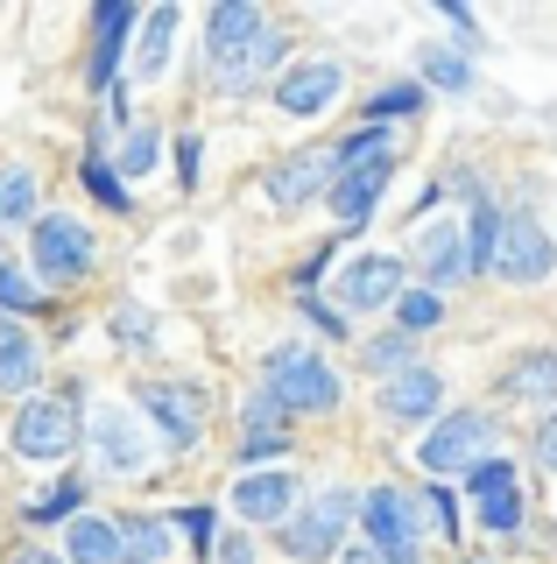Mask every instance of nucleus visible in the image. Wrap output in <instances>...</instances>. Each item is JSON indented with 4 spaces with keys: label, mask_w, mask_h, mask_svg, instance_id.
I'll list each match as a JSON object with an SVG mask.
<instances>
[{
    "label": "nucleus",
    "mask_w": 557,
    "mask_h": 564,
    "mask_svg": "<svg viewBox=\"0 0 557 564\" xmlns=\"http://www.w3.org/2000/svg\"><path fill=\"white\" fill-rule=\"evenodd\" d=\"M297 304H304V317H310V325L325 332V339H346V311H332V304H318V296H297Z\"/></svg>",
    "instance_id": "obj_40"
},
{
    "label": "nucleus",
    "mask_w": 557,
    "mask_h": 564,
    "mask_svg": "<svg viewBox=\"0 0 557 564\" xmlns=\"http://www.w3.org/2000/svg\"><path fill=\"white\" fill-rule=\"evenodd\" d=\"M550 269H557L550 234L529 212H509V219H501V247H494V275L515 282V290H536V282H550Z\"/></svg>",
    "instance_id": "obj_7"
},
{
    "label": "nucleus",
    "mask_w": 557,
    "mask_h": 564,
    "mask_svg": "<svg viewBox=\"0 0 557 564\" xmlns=\"http://www.w3.org/2000/svg\"><path fill=\"white\" fill-rule=\"evenodd\" d=\"M177 522H184V536H190V543H198V557H212V551H219V543H212V529H219V508H212V501H198V508H184V516H177Z\"/></svg>",
    "instance_id": "obj_37"
},
{
    "label": "nucleus",
    "mask_w": 557,
    "mask_h": 564,
    "mask_svg": "<svg viewBox=\"0 0 557 564\" xmlns=\"http://www.w3.org/2000/svg\"><path fill=\"white\" fill-rule=\"evenodd\" d=\"M416 113H424V85H416V78L374 85V99H368V128H395V120H416Z\"/></svg>",
    "instance_id": "obj_27"
},
{
    "label": "nucleus",
    "mask_w": 557,
    "mask_h": 564,
    "mask_svg": "<svg viewBox=\"0 0 557 564\" xmlns=\"http://www.w3.org/2000/svg\"><path fill=\"white\" fill-rule=\"evenodd\" d=\"M92 22H99V50H92V64H85V85H92V93H107L113 70H120V50H128V29L142 22V8H128V0H107Z\"/></svg>",
    "instance_id": "obj_19"
},
{
    "label": "nucleus",
    "mask_w": 557,
    "mask_h": 564,
    "mask_svg": "<svg viewBox=\"0 0 557 564\" xmlns=\"http://www.w3.org/2000/svg\"><path fill=\"white\" fill-rule=\"evenodd\" d=\"M233 452H240V466H248V473H269V466H283V452H290V431H248Z\"/></svg>",
    "instance_id": "obj_35"
},
{
    "label": "nucleus",
    "mask_w": 557,
    "mask_h": 564,
    "mask_svg": "<svg viewBox=\"0 0 557 564\" xmlns=\"http://www.w3.org/2000/svg\"><path fill=\"white\" fill-rule=\"evenodd\" d=\"M416 269H424L430 290H459L466 275H473V247H466V226L459 219H438V226H424V240H416Z\"/></svg>",
    "instance_id": "obj_15"
},
{
    "label": "nucleus",
    "mask_w": 557,
    "mask_h": 564,
    "mask_svg": "<svg viewBox=\"0 0 557 564\" xmlns=\"http://www.w3.org/2000/svg\"><path fill=\"white\" fill-rule=\"evenodd\" d=\"M261 29H269V14L248 8V0H233V8H212V14H205V64H212V78L248 57V50L261 43Z\"/></svg>",
    "instance_id": "obj_14"
},
{
    "label": "nucleus",
    "mask_w": 557,
    "mask_h": 564,
    "mask_svg": "<svg viewBox=\"0 0 557 564\" xmlns=\"http://www.w3.org/2000/svg\"><path fill=\"white\" fill-rule=\"evenodd\" d=\"M43 381V352L29 332H14V339H0V395H22L29 402V388Z\"/></svg>",
    "instance_id": "obj_23"
},
{
    "label": "nucleus",
    "mask_w": 557,
    "mask_h": 564,
    "mask_svg": "<svg viewBox=\"0 0 557 564\" xmlns=\"http://www.w3.org/2000/svg\"><path fill=\"white\" fill-rule=\"evenodd\" d=\"M283 50H290V43H283V29L269 22V29H261V43L248 50V57H240L233 70H219V85H226V93H248V85H254V78H261V70H269L275 57H283Z\"/></svg>",
    "instance_id": "obj_29"
},
{
    "label": "nucleus",
    "mask_w": 557,
    "mask_h": 564,
    "mask_svg": "<svg viewBox=\"0 0 557 564\" xmlns=\"http://www.w3.org/2000/svg\"><path fill=\"white\" fill-rule=\"evenodd\" d=\"M339 170H346V163H339V141H332V149H297V155H283V163L269 170V184H261V191H269L275 212H304L318 191L332 198Z\"/></svg>",
    "instance_id": "obj_8"
},
{
    "label": "nucleus",
    "mask_w": 557,
    "mask_h": 564,
    "mask_svg": "<svg viewBox=\"0 0 557 564\" xmlns=\"http://www.w3.org/2000/svg\"><path fill=\"white\" fill-rule=\"evenodd\" d=\"M212 557H219V564H254V543H248V536H240V529H233V536H226Z\"/></svg>",
    "instance_id": "obj_43"
},
{
    "label": "nucleus",
    "mask_w": 557,
    "mask_h": 564,
    "mask_svg": "<svg viewBox=\"0 0 557 564\" xmlns=\"http://www.w3.org/2000/svg\"><path fill=\"white\" fill-rule=\"evenodd\" d=\"M536 466H550V473H557V410L536 423Z\"/></svg>",
    "instance_id": "obj_42"
},
{
    "label": "nucleus",
    "mask_w": 557,
    "mask_h": 564,
    "mask_svg": "<svg viewBox=\"0 0 557 564\" xmlns=\"http://www.w3.org/2000/svg\"><path fill=\"white\" fill-rule=\"evenodd\" d=\"M99 247L85 234V219L72 212H43L36 226H29V275L43 282V290H78L85 275H92Z\"/></svg>",
    "instance_id": "obj_3"
},
{
    "label": "nucleus",
    "mask_w": 557,
    "mask_h": 564,
    "mask_svg": "<svg viewBox=\"0 0 557 564\" xmlns=\"http://www.w3.org/2000/svg\"><path fill=\"white\" fill-rule=\"evenodd\" d=\"M36 191L29 163H0V226H36Z\"/></svg>",
    "instance_id": "obj_25"
},
{
    "label": "nucleus",
    "mask_w": 557,
    "mask_h": 564,
    "mask_svg": "<svg viewBox=\"0 0 557 564\" xmlns=\"http://www.w3.org/2000/svg\"><path fill=\"white\" fill-rule=\"evenodd\" d=\"M78 501H85V480H57V487H43L36 501L22 508V522H78Z\"/></svg>",
    "instance_id": "obj_31"
},
{
    "label": "nucleus",
    "mask_w": 557,
    "mask_h": 564,
    "mask_svg": "<svg viewBox=\"0 0 557 564\" xmlns=\"http://www.w3.org/2000/svg\"><path fill=\"white\" fill-rule=\"evenodd\" d=\"M113 325H120V346H149L155 339V332H149V311H134V304H120Z\"/></svg>",
    "instance_id": "obj_38"
},
{
    "label": "nucleus",
    "mask_w": 557,
    "mask_h": 564,
    "mask_svg": "<svg viewBox=\"0 0 557 564\" xmlns=\"http://www.w3.org/2000/svg\"><path fill=\"white\" fill-rule=\"evenodd\" d=\"M346 522H360V494H346V487L310 494L297 516L283 522V557H297V564H339Z\"/></svg>",
    "instance_id": "obj_5"
},
{
    "label": "nucleus",
    "mask_w": 557,
    "mask_h": 564,
    "mask_svg": "<svg viewBox=\"0 0 557 564\" xmlns=\"http://www.w3.org/2000/svg\"><path fill=\"white\" fill-rule=\"evenodd\" d=\"M155 155H163V134H155V128H128V141H120V155H113L120 184H134V176H149V170H155Z\"/></svg>",
    "instance_id": "obj_33"
},
{
    "label": "nucleus",
    "mask_w": 557,
    "mask_h": 564,
    "mask_svg": "<svg viewBox=\"0 0 557 564\" xmlns=\"http://www.w3.org/2000/svg\"><path fill=\"white\" fill-rule=\"evenodd\" d=\"M466 247H473V275H494V247H501V212L494 205L466 212Z\"/></svg>",
    "instance_id": "obj_32"
},
{
    "label": "nucleus",
    "mask_w": 557,
    "mask_h": 564,
    "mask_svg": "<svg viewBox=\"0 0 557 564\" xmlns=\"http://www.w3.org/2000/svg\"><path fill=\"white\" fill-rule=\"evenodd\" d=\"M360 522H368V536H374V551L389 557V564H424L416 557V494L409 487H374V494H360Z\"/></svg>",
    "instance_id": "obj_6"
},
{
    "label": "nucleus",
    "mask_w": 557,
    "mask_h": 564,
    "mask_svg": "<svg viewBox=\"0 0 557 564\" xmlns=\"http://www.w3.org/2000/svg\"><path fill=\"white\" fill-rule=\"evenodd\" d=\"M198 155H205V149H198V134H184V141H177V184H184V191L198 184Z\"/></svg>",
    "instance_id": "obj_41"
},
{
    "label": "nucleus",
    "mask_w": 557,
    "mask_h": 564,
    "mask_svg": "<svg viewBox=\"0 0 557 564\" xmlns=\"http://www.w3.org/2000/svg\"><path fill=\"white\" fill-rule=\"evenodd\" d=\"M297 508H304V494H297V473H290V466L240 473V480H233V516H240V522L283 529L290 516H297Z\"/></svg>",
    "instance_id": "obj_11"
},
{
    "label": "nucleus",
    "mask_w": 557,
    "mask_h": 564,
    "mask_svg": "<svg viewBox=\"0 0 557 564\" xmlns=\"http://www.w3.org/2000/svg\"><path fill=\"white\" fill-rule=\"evenodd\" d=\"M85 445H92L99 473L107 480H128V473H142V431H134V410H113V402H99L92 410V431H85Z\"/></svg>",
    "instance_id": "obj_13"
},
{
    "label": "nucleus",
    "mask_w": 557,
    "mask_h": 564,
    "mask_svg": "<svg viewBox=\"0 0 557 564\" xmlns=\"http://www.w3.org/2000/svg\"><path fill=\"white\" fill-rule=\"evenodd\" d=\"M269 395L283 402L290 416H332L339 402H346V388H339V375L304 339H283V346L269 352Z\"/></svg>",
    "instance_id": "obj_4"
},
{
    "label": "nucleus",
    "mask_w": 557,
    "mask_h": 564,
    "mask_svg": "<svg viewBox=\"0 0 557 564\" xmlns=\"http://www.w3.org/2000/svg\"><path fill=\"white\" fill-rule=\"evenodd\" d=\"M395 325H403L409 339H416V332H430V325H445V296H438V290H403V304H395Z\"/></svg>",
    "instance_id": "obj_34"
},
{
    "label": "nucleus",
    "mask_w": 557,
    "mask_h": 564,
    "mask_svg": "<svg viewBox=\"0 0 557 564\" xmlns=\"http://www.w3.org/2000/svg\"><path fill=\"white\" fill-rule=\"evenodd\" d=\"M64 564H120V516H78L64 536Z\"/></svg>",
    "instance_id": "obj_21"
},
{
    "label": "nucleus",
    "mask_w": 557,
    "mask_h": 564,
    "mask_svg": "<svg viewBox=\"0 0 557 564\" xmlns=\"http://www.w3.org/2000/svg\"><path fill=\"white\" fill-rule=\"evenodd\" d=\"M78 176H85V191H92V198L107 205L113 219H134V191L120 184V170H113V163H107V155H99V149H85V163H78Z\"/></svg>",
    "instance_id": "obj_26"
},
{
    "label": "nucleus",
    "mask_w": 557,
    "mask_h": 564,
    "mask_svg": "<svg viewBox=\"0 0 557 564\" xmlns=\"http://www.w3.org/2000/svg\"><path fill=\"white\" fill-rule=\"evenodd\" d=\"M395 184V155H381V163H360V170H339V184H332V219H339V234H360V226L374 219V205H381V191Z\"/></svg>",
    "instance_id": "obj_17"
},
{
    "label": "nucleus",
    "mask_w": 557,
    "mask_h": 564,
    "mask_svg": "<svg viewBox=\"0 0 557 564\" xmlns=\"http://www.w3.org/2000/svg\"><path fill=\"white\" fill-rule=\"evenodd\" d=\"M360 360H368V375L395 381V375H409V367H416V339H409V332H389V339H368V346H360Z\"/></svg>",
    "instance_id": "obj_30"
},
{
    "label": "nucleus",
    "mask_w": 557,
    "mask_h": 564,
    "mask_svg": "<svg viewBox=\"0 0 557 564\" xmlns=\"http://www.w3.org/2000/svg\"><path fill=\"white\" fill-rule=\"evenodd\" d=\"M424 78L445 85V93H466V85H473V64L451 57V50H424Z\"/></svg>",
    "instance_id": "obj_36"
},
{
    "label": "nucleus",
    "mask_w": 557,
    "mask_h": 564,
    "mask_svg": "<svg viewBox=\"0 0 557 564\" xmlns=\"http://www.w3.org/2000/svg\"><path fill=\"white\" fill-rule=\"evenodd\" d=\"M409 290L403 254H353L339 269V311H395Z\"/></svg>",
    "instance_id": "obj_9"
},
{
    "label": "nucleus",
    "mask_w": 557,
    "mask_h": 564,
    "mask_svg": "<svg viewBox=\"0 0 557 564\" xmlns=\"http://www.w3.org/2000/svg\"><path fill=\"white\" fill-rule=\"evenodd\" d=\"M36 311H50V290L29 269L0 261V317H36Z\"/></svg>",
    "instance_id": "obj_28"
},
{
    "label": "nucleus",
    "mask_w": 557,
    "mask_h": 564,
    "mask_svg": "<svg viewBox=\"0 0 557 564\" xmlns=\"http://www.w3.org/2000/svg\"><path fill=\"white\" fill-rule=\"evenodd\" d=\"M339 93H346V64H332V57H310V64L275 78V106L290 120H318L325 106H339Z\"/></svg>",
    "instance_id": "obj_12"
},
{
    "label": "nucleus",
    "mask_w": 557,
    "mask_h": 564,
    "mask_svg": "<svg viewBox=\"0 0 557 564\" xmlns=\"http://www.w3.org/2000/svg\"><path fill=\"white\" fill-rule=\"evenodd\" d=\"M8 564H64V557H57V551H14Z\"/></svg>",
    "instance_id": "obj_45"
},
{
    "label": "nucleus",
    "mask_w": 557,
    "mask_h": 564,
    "mask_svg": "<svg viewBox=\"0 0 557 564\" xmlns=\"http://www.w3.org/2000/svg\"><path fill=\"white\" fill-rule=\"evenodd\" d=\"M134 410L163 431L170 452L198 445V388H190V381H142V388H134Z\"/></svg>",
    "instance_id": "obj_10"
},
{
    "label": "nucleus",
    "mask_w": 557,
    "mask_h": 564,
    "mask_svg": "<svg viewBox=\"0 0 557 564\" xmlns=\"http://www.w3.org/2000/svg\"><path fill=\"white\" fill-rule=\"evenodd\" d=\"M466 494L480 501V522L494 529V536H515L522 529V480L509 458H487L480 473H466Z\"/></svg>",
    "instance_id": "obj_16"
},
{
    "label": "nucleus",
    "mask_w": 557,
    "mask_h": 564,
    "mask_svg": "<svg viewBox=\"0 0 557 564\" xmlns=\"http://www.w3.org/2000/svg\"><path fill=\"white\" fill-rule=\"evenodd\" d=\"M163 557H170L163 516H120V564H163Z\"/></svg>",
    "instance_id": "obj_24"
},
{
    "label": "nucleus",
    "mask_w": 557,
    "mask_h": 564,
    "mask_svg": "<svg viewBox=\"0 0 557 564\" xmlns=\"http://www.w3.org/2000/svg\"><path fill=\"white\" fill-rule=\"evenodd\" d=\"M501 423L487 410H451L430 423V437L416 445V458H424V473H438V480H466V473H480L487 458H501Z\"/></svg>",
    "instance_id": "obj_2"
},
{
    "label": "nucleus",
    "mask_w": 557,
    "mask_h": 564,
    "mask_svg": "<svg viewBox=\"0 0 557 564\" xmlns=\"http://www.w3.org/2000/svg\"><path fill=\"white\" fill-rule=\"evenodd\" d=\"M381 423H424V416H445V375L430 367H409V375L381 381Z\"/></svg>",
    "instance_id": "obj_18"
},
{
    "label": "nucleus",
    "mask_w": 557,
    "mask_h": 564,
    "mask_svg": "<svg viewBox=\"0 0 557 564\" xmlns=\"http://www.w3.org/2000/svg\"><path fill=\"white\" fill-rule=\"evenodd\" d=\"M424 501H430V522H438V529H445V536H451V543H459V501H451V487H430V494H424Z\"/></svg>",
    "instance_id": "obj_39"
},
{
    "label": "nucleus",
    "mask_w": 557,
    "mask_h": 564,
    "mask_svg": "<svg viewBox=\"0 0 557 564\" xmlns=\"http://www.w3.org/2000/svg\"><path fill=\"white\" fill-rule=\"evenodd\" d=\"M184 8H149L142 14V50H134V78H163L170 70V43H177Z\"/></svg>",
    "instance_id": "obj_22"
},
{
    "label": "nucleus",
    "mask_w": 557,
    "mask_h": 564,
    "mask_svg": "<svg viewBox=\"0 0 557 564\" xmlns=\"http://www.w3.org/2000/svg\"><path fill=\"white\" fill-rule=\"evenodd\" d=\"M14 458H36V466H64L85 445V395L64 388V395H29L8 423Z\"/></svg>",
    "instance_id": "obj_1"
},
{
    "label": "nucleus",
    "mask_w": 557,
    "mask_h": 564,
    "mask_svg": "<svg viewBox=\"0 0 557 564\" xmlns=\"http://www.w3.org/2000/svg\"><path fill=\"white\" fill-rule=\"evenodd\" d=\"M339 564H389V557H381L374 543H353V551H339Z\"/></svg>",
    "instance_id": "obj_44"
},
{
    "label": "nucleus",
    "mask_w": 557,
    "mask_h": 564,
    "mask_svg": "<svg viewBox=\"0 0 557 564\" xmlns=\"http://www.w3.org/2000/svg\"><path fill=\"white\" fill-rule=\"evenodd\" d=\"M501 395H509V402H544V410H557V352H515V360L501 367Z\"/></svg>",
    "instance_id": "obj_20"
}]
</instances>
